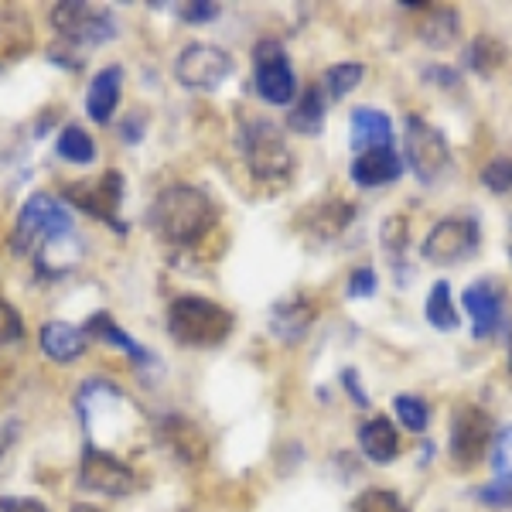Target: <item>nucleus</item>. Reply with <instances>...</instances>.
<instances>
[{
	"instance_id": "f257e3e1",
	"label": "nucleus",
	"mask_w": 512,
	"mask_h": 512,
	"mask_svg": "<svg viewBox=\"0 0 512 512\" xmlns=\"http://www.w3.org/2000/svg\"><path fill=\"white\" fill-rule=\"evenodd\" d=\"M219 205L198 185H168L154 195L147 222L154 236L171 246H198L219 226Z\"/></svg>"
},
{
	"instance_id": "f03ea898",
	"label": "nucleus",
	"mask_w": 512,
	"mask_h": 512,
	"mask_svg": "<svg viewBox=\"0 0 512 512\" xmlns=\"http://www.w3.org/2000/svg\"><path fill=\"white\" fill-rule=\"evenodd\" d=\"M164 328L185 349H216L236 328V318L226 304L202 294H181L168 304Z\"/></svg>"
},
{
	"instance_id": "7ed1b4c3",
	"label": "nucleus",
	"mask_w": 512,
	"mask_h": 512,
	"mask_svg": "<svg viewBox=\"0 0 512 512\" xmlns=\"http://www.w3.org/2000/svg\"><path fill=\"white\" fill-rule=\"evenodd\" d=\"M76 407H79V420L82 427H86V437L93 441V437L106 427V437L99 448H106L110 444H120L127 441V437H134L137 431V407L130 403V396L120 390L117 383H106V379H89V383L79 386V396H76Z\"/></svg>"
},
{
	"instance_id": "20e7f679",
	"label": "nucleus",
	"mask_w": 512,
	"mask_h": 512,
	"mask_svg": "<svg viewBox=\"0 0 512 512\" xmlns=\"http://www.w3.org/2000/svg\"><path fill=\"white\" fill-rule=\"evenodd\" d=\"M236 144L243 154L246 168L256 181L263 185H274V181H287L294 175V154L287 144L284 130L267 117H250L239 123Z\"/></svg>"
},
{
	"instance_id": "39448f33",
	"label": "nucleus",
	"mask_w": 512,
	"mask_h": 512,
	"mask_svg": "<svg viewBox=\"0 0 512 512\" xmlns=\"http://www.w3.org/2000/svg\"><path fill=\"white\" fill-rule=\"evenodd\" d=\"M65 239H72V216L59 198L52 192H35L24 198L11 233V250L18 256H28L41 246L65 243Z\"/></svg>"
},
{
	"instance_id": "423d86ee",
	"label": "nucleus",
	"mask_w": 512,
	"mask_h": 512,
	"mask_svg": "<svg viewBox=\"0 0 512 512\" xmlns=\"http://www.w3.org/2000/svg\"><path fill=\"white\" fill-rule=\"evenodd\" d=\"M403 168H410L420 185H437L451 168V144L434 123L420 113L403 117Z\"/></svg>"
},
{
	"instance_id": "0eeeda50",
	"label": "nucleus",
	"mask_w": 512,
	"mask_h": 512,
	"mask_svg": "<svg viewBox=\"0 0 512 512\" xmlns=\"http://www.w3.org/2000/svg\"><path fill=\"white\" fill-rule=\"evenodd\" d=\"M492 437H495L492 417L485 414L478 403H458L451 414V427H448V458L458 468L472 472L475 465H482V461L489 458Z\"/></svg>"
},
{
	"instance_id": "6e6552de",
	"label": "nucleus",
	"mask_w": 512,
	"mask_h": 512,
	"mask_svg": "<svg viewBox=\"0 0 512 512\" xmlns=\"http://www.w3.org/2000/svg\"><path fill=\"white\" fill-rule=\"evenodd\" d=\"M79 489L106 495V499H127L137 492V472L110 448H96L86 444L79 458Z\"/></svg>"
},
{
	"instance_id": "1a4fd4ad",
	"label": "nucleus",
	"mask_w": 512,
	"mask_h": 512,
	"mask_svg": "<svg viewBox=\"0 0 512 512\" xmlns=\"http://www.w3.org/2000/svg\"><path fill=\"white\" fill-rule=\"evenodd\" d=\"M253 86L270 106H291L297 99V76L277 38H260L253 45Z\"/></svg>"
},
{
	"instance_id": "9d476101",
	"label": "nucleus",
	"mask_w": 512,
	"mask_h": 512,
	"mask_svg": "<svg viewBox=\"0 0 512 512\" xmlns=\"http://www.w3.org/2000/svg\"><path fill=\"white\" fill-rule=\"evenodd\" d=\"M52 28L65 38V45H103L117 35V14L110 7L65 0L52 7Z\"/></svg>"
},
{
	"instance_id": "9b49d317",
	"label": "nucleus",
	"mask_w": 512,
	"mask_h": 512,
	"mask_svg": "<svg viewBox=\"0 0 512 512\" xmlns=\"http://www.w3.org/2000/svg\"><path fill=\"white\" fill-rule=\"evenodd\" d=\"M478 243H482V229L472 216H448L431 226V233L420 243V256L437 267H454V263L468 260L478 250Z\"/></svg>"
},
{
	"instance_id": "f8f14e48",
	"label": "nucleus",
	"mask_w": 512,
	"mask_h": 512,
	"mask_svg": "<svg viewBox=\"0 0 512 512\" xmlns=\"http://www.w3.org/2000/svg\"><path fill=\"white\" fill-rule=\"evenodd\" d=\"M236 62L219 45H188L175 59V79L192 93H212L233 76Z\"/></svg>"
},
{
	"instance_id": "ddd939ff",
	"label": "nucleus",
	"mask_w": 512,
	"mask_h": 512,
	"mask_svg": "<svg viewBox=\"0 0 512 512\" xmlns=\"http://www.w3.org/2000/svg\"><path fill=\"white\" fill-rule=\"evenodd\" d=\"M65 198H69L76 209H82L86 216H93L106 226H113L117 233H127V226L120 222V205H123V175L120 171H106L96 181H82V185H69L65 188Z\"/></svg>"
},
{
	"instance_id": "4468645a",
	"label": "nucleus",
	"mask_w": 512,
	"mask_h": 512,
	"mask_svg": "<svg viewBox=\"0 0 512 512\" xmlns=\"http://www.w3.org/2000/svg\"><path fill=\"white\" fill-rule=\"evenodd\" d=\"M461 308L468 315L475 342H489V338L506 332V297H502V287L495 280L482 277L468 284L465 294H461Z\"/></svg>"
},
{
	"instance_id": "2eb2a0df",
	"label": "nucleus",
	"mask_w": 512,
	"mask_h": 512,
	"mask_svg": "<svg viewBox=\"0 0 512 512\" xmlns=\"http://www.w3.org/2000/svg\"><path fill=\"white\" fill-rule=\"evenodd\" d=\"M349 178L359 188H383L403 178V158L393 147H376V151L355 154L349 164Z\"/></svg>"
},
{
	"instance_id": "dca6fc26",
	"label": "nucleus",
	"mask_w": 512,
	"mask_h": 512,
	"mask_svg": "<svg viewBox=\"0 0 512 512\" xmlns=\"http://www.w3.org/2000/svg\"><path fill=\"white\" fill-rule=\"evenodd\" d=\"M349 147L352 158L376 147H393V120L376 106H355L349 117Z\"/></svg>"
},
{
	"instance_id": "f3484780",
	"label": "nucleus",
	"mask_w": 512,
	"mask_h": 512,
	"mask_svg": "<svg viewBox=\"0 0 512 512\" xmlns=\"http://www.w3.org/2000/svg\"><path fill=\"white\" fill-rule=\"evenodd\" d=\"M154 434H158V441L164 448L175 454L178 461H185V465H198V461L205 458V451H209V444H205L198 424L188 417H164V420H158Z\"/></svg>"
},
{
	"instance_id": "a211bd4d",
	"label": "nucleus",
	"mask_w": 512,
	"mask_h": 512,
	"mask_svg": "<svg viewBox=\"0 0 512 512\" xmlns=\"http://www.w3.org/2000/svg\"><path fill=\"white\" fill-rule=\"evenodd\" d=\"M120 96H123V69L120 65H106V69H99L96 76L89 79V89H86L89 120L110 127V120L117 117V110H120Z\"/></svg>"
},
{
	"instance_id": "6ab92c4d",
	"label": "nucleus",
	"mask_w": 512,
	"mask_h": 512,
	"mask_svg": "<svg viewBox=\"0 0 512 512\" xmlns=\"http://www.w3.org/2000/svg\"><path fill=\"white\" fill-rule=\"evenodd\" d=\"M311 325H315V304L301 294L284 297V301L274 304V311H270V332L287 345L301 342Z\"/></svg>"
},
{
	"instance_id": "aec40b11",
	"label": "nucleus",
	"mask_w": 512,
	"mask_h": 512,
	"mask_svg": "<svg viewBox=\"0 0 512 512\" xmlns=\"http://www.w3.org/2000/svg\"><path fill=\"white\" fill-rule=\"evenodd\" d=\"M359 448L373 465H393L400 458V431L390 417H369L359 427Z\"/></svg>"
},
{
	"instance_id": "412c9836",
	"label": "nucleus",
	"mask_w": 512,
	"mask_h": 512,
	"mask_svg": "<svg viewBox=\"0 0 512 512\" xmlns=\"http://www.w3.org/2000/svg\"><path fill=\"white\" fill-rule=\"evenodd\" d=\"M86 332L69 321H45L38 335V345L45 352V359L52 362H76L82 352H86Z\"/></svg>"
},
{
	"instance_id": "4be33fe9",
	"label": "nucleus",
	"mask_w": 512,
	"mask_h": 512,
	"mask_svg": "<svg viewBox=\"0 0 512 512\" xmlns=\"http://www.w3.org/2000/svg\"><path fill=\"white\" fill-rule=\"evenodd\" d=\"M325 113H328V99L321 93L318 82L301 89V96L291 103V113H287V127L301 137H318L321 127H325Z\"/></svg>"
},
{
	"instance_id": "5701e85b",
	"label": "nucleus",
	"mask_w": 512,
	"mask_h": 512,
	"mask_svg": "<svg viewBox=\"0 0 512 512\" xmlns=\"http://www.w3.org/2000/svg\"><path fill=\"white\" fill-rule=\"evenodd\" d=\"M82 332H86V338H99V342L120 349L130 362H137V366H151V362H154V355L147 352L140 342H134L127 332H123V328L110 315H106V311H96V315L86 321V328H82Z\"/></svg>"
},
{
	"instance_id": "b1692460",
	"label": "nucleus",
	"mask_w": 512,
	"mask_h": 512,
	"mask_svg": "<svg viewBox=\"0 0 512 512\" xmlns=\"http://www.w3.org/2000/svg\"><path fill=\"white\" fill-rule=\"evenodd\" d=\"M424 315H427V325L441 335H451L461 328V315L454 311V301H451V284L448 280H437L431 284V294H427V304H424Z\"/></svg>"
},
{
	"instance_id": "393cba45",
	"label": "nucleus",
	"mask_w": 512,
	"mask_h": 512,
	"mask_svg": "<svg viewBox=\"0 0 512 512\" xmlns=\"http://www.w3.org/2000/svg\"><path fill=\"white\" fill-rule=\"evenodd\" d=\"M362 79H366V65L362 62H335V65H328L325 76H321V93H325V99L338 103V99L349 96Z\"/></svg>"
},
{
	"instance_id": "a878e982",
	"label": "nucleus",
	"mask_w": 512,
	"mask_h": 512,
	"mask_svg": "<svg viewBox=\"0 0 512 512\" xmlns=\"http://www.w3.org/2000/svg\"><path fill=\"white\" fill-rule=\"evenodd\" d=\"M55 154H59L62 161L86 168V164L96 161V140L89 137L79 123H69V127H62L59 140H55Z\"/></svg>"
},
{
	"instance_id": "bb28decb",
	"label": "nucleus",
	"mask_w": 512,
	"mask_h": 512,
	"mask_svg": "<svg viewBox=\"0 0 512 512\" xmlns=\"http://www.w3.org/2000/svg\"><path fill=\"white\" fill-rule=\"evenodd\" d=\"M458 35H461L458 11H454V7H431L420 38H424L431 48H451L454 41H458Z\"/></svg>"
},
{
	"instance_id": "cd10ccee",
	"label": "nucleus",
	"mask_w": 512,
	"mask_h": 512,
	"mask_svg": "<svg viewBox=\"0 0 512 512\" xmlns=\"http://www.w3.org/2000/svg\"><path fill=\"white\" fill-rule=\"evenodd\" d=\"M502 59H506V48L489 35H478L465 45V65L475 72V76H492V72L502 65Z\"/></svg>"
},
{
	"instance_id": "c85d7f7f",
	"label": "nucleus",
	"mask_w": 512,
	"mask_h": 512,
	"mask_svg": "<svg viewBox=\"0 0 512 512\" xmlns=\"http://www.w3.org/2000/svg\"><path fill=\"white\" fill-rule=\"evenodd\" d=\"M396 424H403L410 434H424L431 427V403L417 393H396L393 396Z\"/></svg>"
},
{
	"instance_id": "c756f323",
	"label": "nucleus",
	"mask_w": 512,
	"mask_h": 512,
	"mask_svg": "<svg viewBox=\"0 0 512 512\" xmlns=\"http://www.w3.org/2000/svg\"><path fill=\"white\" fill-rule=\"evenodd\" d=\"M485 461L492 465V482L512 485V420L495 431L489 444V458Z\"/></svg>"
},
{
	"instance_id": "7c9ffc66",
	"label": "nucleus",
	"mask_w": 512,
	"mask_h": 512,
	"mask_svg": "<svg viewBox=\"0 0 512 512\" xmlns=\"http://www.w3.org/2000/svg\"><path fill=\"white\" fill-rule=\"evenodd\" d=\"M379 243L390 253L393 270H403V253H407L410 243V219L407 216H390L383 222V233H379Z\"/></svg>"
},
{
	"instance_id": "2f4dec72",
	"label": "nucleus",
	"mask_w": 512,
	"mask_h": 512,
	"mask_svg": "<svg viewBox=\"0 0 512 512\" xmlns=\"http://www.w3.org/2000/svg\"><path fill=\"white\" fill-rule=\"evenodd\" d=\"M349 512H414V509H410L393 489H379V485H373V489L355 495Z\"/></svg>"
},
{
	"instance_id": "473e14b6",
	"label": "nucleus",
	"mask_w": 512,
	"mask_h": 512,
	"mask_svg": "<svg viewBox=\"0 0 512 512\" xmlns=\"http://www.w3.org/2000/svg\"><path fill=\"white\" fill-rule=\"evenodd\" d=\"M482 185L492 195H509L512 192V158H492L482 168Z\"/></svg>"
},
{
	"instance_id": "72a5a7b5",
	"label": "nucleus",
	"mask_w": 512,
	"mask_h": 512,
	"mask_svg": "<svg viewBox=\"0 0 512 512\" xmlns=\"http://www.w3.org/2000/svg\"><path fill=\"white\" fill-rule=\"evenodd\" d=\"M379 287V277L373 267H355L349 280H345V294L352 297V301H362V297H373Z\"/></svg>"
},
{
	"instance_id": "f704fd0d",
	"label": "nucleus",
	"mask_w": 512,
	"mask_h": 512,
	"mask_svg": "<svg viewBox=\"0 0 512 512\" xmlns=\"http://www.w3.org/2000/svg\"><path fill=\"white\" fill-rule=\"evenodd\" d=\"M475 502L485 509H512V485L502 482H485L475 489Z\"/></svg>"
},
{
	"instance_id": "c9c22d12",
	"label": "nucleus",
	"mask_w": 512,
	"mask_h": 512,
	"mask_svg": "<svg viewBox=\"0 0 512 512\" xmlns=\"http://www.w3.org/2000/svg\"><path fill=\"white\" fill-rule=\"evenodd\" d=\"M21 338H24V321L18 315V308L0 297V345L21 342Z\"/></svg>"
},
{
	"instance_id": "e433bc0d",
	"label": "nucleus",
	"mask_w": 512,
	"mask_h": 512,
	"mask_svg": "<svg viewBox=\"0 0 512 512\" xmlns=\"http://www.w3.org/2000/svg\"><path fill=\"white\" fill-rule=\"evenodd\" d=\"M219 14H222V7L212 4V0H195V4L181 7V18L188 24H209V21H216Z\"/></svg>"
},
{
	"instance_id": "4c0bfd02",
	"label": "nucleus",
	"mask_w": 512,
	"mask_h": 512,
	"mask_svg": "<svg viewBox=\"0 0 512 512\" xmlns=\"http://www.w3.org/2000/svg\"><path fill=\"white\" fill-rule=\"evenodd\" d=\"M342 386L349 390V400L355 403L359 410H366L369 407V393H366V386H362V379H359V373L349 366V369H342Z\"/></svg>"
},
{
	"instance_id": "58836bf2",
	"label": "nucleus",
	"mask_w": 512,
	"mask_h": 512,
	"mask_svg": "<svg viewBox=\"0 0 512 512\" xmlns=\"http://www.w3.org/2000/svg\"><path fill=\"white\" fill-rule=\"evenodd\" d=\"M0 512H48V506L28 495H0Z\"/></svg>"
},
{
	"instance_id": "ea45409f",
	"label": "nucleus",
	"mask_w": 512,
	"mask_h": 512,
	"mask_svg": "<svg viewBox=\"0 0 512 512\" xmlns=\"http://www.w3.org/2000/svg\"><path fill=\"white\" fill-rule=\"evenodd\" d=\"M424 79H431V82H437V86H444V89H454L461 82V76L451 69V65H427Z\"/></svg>"
},
{
	"instance_id": "a19ab883",
	"label": "nucleus",
	"mask_w": 512,
	"mask_h": 512,
	"mask_svg": "<svg viewBox=\"0 0 512 512\" xmlns=\"http://www.w3.org/2000/svg\"><path fill=\"white\" fill-rule=\"evenodd\" d=\"M14 437H18V424L14 420H7V424H0V458L7 454V448L14 444Z\"/></svg>"
},
{
	"instance_id": "79ce46f5",
	"label": "nucleus",
	"mask_w": 512,
	"mask_h": 512,
	"mask_svg": "<svg viewBox=\"0 0 512 512\" xmlns=\"http://www.w3.org/2000/svg\"><path fill=\"white\" fill-rule=\"evenodd\" d=\"M506 369H509V379H512V328L506 332Z\"/></svg>"
},
{
	"instance_id": "37998d69",
	"label": "nucleus",
	"mask_w": 512,
	"mask_h": 512,
	"mask_svg": "<svg viewBox=\"0 0 512 512\" xmlns=\"http://www.w3.org/2000/svg\"><path fill=\"white\" fill-rule=\"evenodd\" d=\"M69 512H103V509H96V506H86V502H76Z\"/></svg>"
}]
</instances>
